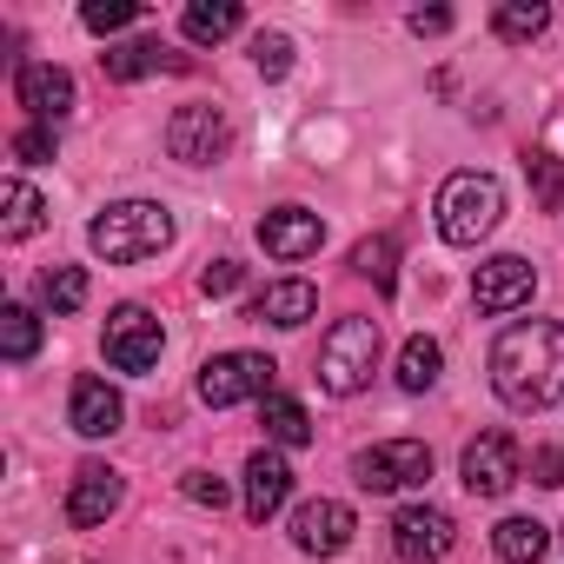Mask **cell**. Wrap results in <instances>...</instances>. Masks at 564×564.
<instances>
[{"label":"cell","instance_id":"obj_1","mask_svg":"<svg viewBox=\"0 0 564 564\" xmlns=\"http://www.w3.org/2000/svg\"><path fill=\"white\" fill-rule=\"evenodd\" d=\"M491 386L511 412H551L564 405V326L557 319H518L491 346Z\"/></svg>","mask_w":564,"mask_h":564},{"label":"cell","instance_id":"obj_2","mask_svg":"<svg viewBox=\"0 0 564 564\" xmlns=\"http://www.w3.org/2000/svg\"><path fill=\"white\" fill-rule=\"evenodd\" d=\"M87 246L107 265H140V259H153V252L173 246V213L160 199H120V206H107L87 226Z\"/></svg>","mask_w":564,"mask_h":564},{"label":"cell","instance_id":"obj_3","mask_svg":"<svg viewBox=\"0 0 564 564\" xmlns=\"http://www.w3.org/2000/svg\"><path fill=\"white\" fill-rule=\"evenodd\" d=\"M438 232L452 239V246H478L498 219H505V186L491 180V173H452L445 186H438Z\"/></svg>","mask_w":564,"mask_h":564},{"label":"cell","instance_id":"obj_4","mask_svg":"<svg viewBox=\"0 0 564 564\" xmlns=\"http://www.w3.org/2000/svg\"><path fill=\"white\" fill-rule=\"evenodd\" d=\"M372 366H379V319H339L319 346V386L333 399H352L372 386Z\"/></svg>","mask_w":564,"mask_h":564},{"label":"cell","instance_id":"obj_5","mask_svg":"<svg viewBox=\"0 0 564 564\" xmlns=\"http://www.w3.org/2000/svg\"><path fill=\"white\" fill-rule=\"evenodd\" d=\"M272 359L265 352H219V359H206L199 366V399L213 405V412H226V405H239V399H272Z\"/></svg>","mask_w":564,"mask_h":564},{"label":"cell","instance_id":"obj_6","mask_svg":"<svg viewBox=\"0 0 564 564\" xmlns=\"http://www.w3.org/2000/svg\"><path fill=\"white\" fill-rule=\"evenodd\" d=\"M166 352V333L147 306H113L107 313V366L113 372H153Z\"/></svg>","mask_w":564,"mask_h":564},{"label":"cell","instance_id":"obj_7","mask_svg":"<svg viewBox=\"0 0 564 564\" xmlns=\"http://www.w3.org/2000/svg\"><path fill=\"white\" fill-rule=\"evenodd\" d=\"M352 471H359L366 491H412V485L432 478V445H419V438H386V445L359 452Z\"/></svg>","mask_w":564,"mask_h":564},{"label":"cell","instance_id":"obj_8","mask_svg":"<svg viewBox=\"0 0 564 564\" xmlns=\"http://www.w3.org/2000/svg\"><path fill=\"white\" fill-rule=\"evenodd\" d=\"M226 147H232V120L219 107H180L166 120V153L180 166H213V160H226Z\"/></svg>","mask_w":564,"mask_h":564},{"label":"cell","instance_id":"obj_9","mask_svg":"<svg viewBox=\"0 0 564 564\" xmlns=\"http://www.w3.org/2000/svg\"><path fill=\"white\" fill-rule=\"evenodd\" d=\"M458 471H465V491L471 498H505L511 485H518V445H511V432H478L471 445H465V458H458Z\"/></svg>","mask_w":564,"mask_h":564},{"label":"cell","instance_id":"obj_10","mask_svg":"<svg viewBox=\"0 0 564 564\" xmlns=\"http://www.w3.org/2000/svg\"><path fill=\"white\" fill-rule=\"evenodd\" d=\"M452 538H458V524H452V511H438V505H405V511L392 518V551H399V564H438V557L452 551Z\"/></svg>","mask_w":564,"mask_h":564},{"label":"cell","instance_id":"obj_11","mask_svg":"<svg viewBox=\"0 0 564 564\" xmlns=\"http://www.w3.org/2000/svg\"><path fill=\"white\" fill-rule=\"evenodd\" d=\"M531 293H538V272H531V259H518V252H498V259H485V265L471 272L478 313H518V306H531Z\"/></svg>","mask_w":564,"mask_h":564},{"label":"cell","instance_id":"obj_12","mask_svg":"<svg viewBox=\"0 0 564 564\" xmlns=\"http://www.w3.org/2000/svg\"><path fill=\"white\" fill-rule=\"evenodd\" d=\"M352 531H359V518H352V505H339V498H306V505L293 511V544H300L306 557H339V551L352 544Z\"/></svg>","mask_w":564,"mask_h":564},{"label":"cell","instance_id":"obj_13","mask_svg":"<svg viewBox=\"0 0 564 564\" xmlns=\"http://www.w3.org/2000/svg\"><path fill=\"white\" fill-rule=\"evenodd\" d=\"M14 100L41 120V127H61L74 113V74L67 67H47V61H28L14 74Z\"/></svg>","mask_w":564,"mask_h":564},{"label":"cell","instance_id":"obj_14","mask_svg":"<svg viewBox=\"0 0 564 564\" xmlns=\"http://www.w3.org/2000/svg\"><path fill=\"white\" fill-rule=\"evenodd\" d=\"M120 471L113 465H100V458H87L80 471H74V485H67V524H80V531H94V524H107L113 511H120Z\"/></svg>","mask_w":564,"mask_h":564},{"label":"cell","instance_id":"obj_15","mask_svg":"<svg viewBox=\"0 0 564 564\" xmlns=\"http://www.w3.org/2000/svg\"><path fill=\"white\" fill-rule=\"evenodd\" d=\"M259 246H265L272 259H313V252L326 246V219L306 213V206H279V213L259 219Z\"/></svg>","mask_w":564,"mask_h":564},{"label":"cell","instance_id":"obj_16","mask_svg":"<svg viewBox=\"0 0 564 564\" xmlns=\"http://www.w3.org/2000/svg\"><path fill=\"white\" fill-rule=\"evenodd\" d=\"M286 498H293V465L279 458L272 445H259V452L246 458V518H252V524H265Z\"/></svg>","mask_w":564,"mask_h":564},{"label":"cell","instance_id":"obj_17","mask_svg":"<svg viewBox=\"0 0 564 564\" xmlns=\"http://www.w3.org/2000/svg\"><path fill=\"white\" fill-rule=\"evenodd\" d=\"M120 419H127V405H120V392H113L107 379H74L67 425H74L80 438H113V432H120Z\"/></svg>","mask_w":564,"mask_h":564},{"label":"cell","instance_id":"obj_18","mask_svg":"<svg viewBox=\"0 0 564 564\" xmlns=\"http://www.w3.org/2000/svg\"><path fill=\"white\" fill-rule=\"evenodd\" d=\"M100 67H107V80H147V74H186L193 61H186V54H173L160 34H147V41L107 47V54H100Z\"/></svg>","mask_w":564,"mask_h":564},{"label":"cell","instance_id":"obj_19","mask_svg":"<svg viewBox=\"0 0 564 564\" xmlns=\"http://www.w3.org/2000/svg\"><path fill=\"white\" fill-rule=\"evenodd\" d=\"M313 313H319V293L306 286V279H279V286H265V293L246 306V319H259V326H286V333L306 326Z\"/></svg>","mask_w":564,"mask_h":564},{"label":"cell","instance_id":"obj_20","mask_svg":"<svg viewBox=\"0 0 564 564\" xmlns=\"http://www.w3.org/2000/svg\"><path fill=\"white\" fill-rule=\"evenodd\" d=\"M239 0H193V8L180 14V28H186V41H199V47H219V41H232L239 34Z\"/></svg>","mask_w":564,"mask_h":564},{"label":"cell","instance_id":"obj_21","mask_svg":"<svg viewBox=\"0 0 564 564\" xmlns=\"http://www.w3.org/2000/svg\"><path fill=\"white\" fill-rule=\"evenodd\" d=\"M259 425H265V438H272V445H313V419H306V405H300V399H286V392L259 399Z\"/></svg>","mask_w":564,"mask_h":564},{"label":"cell","instance_id":"obj_22","mask_svg":"<svg viewBox=\"0 0 564 564\" xmlns=\"http://www.w3.org/2000/svg\"><path fill=\"white\" fill-rule=\"evenodd\" d=\"M0 206H8V213H0V232H8V239H34V232L47 226V206H41V193H34L28 180H8V186H0Z\"/></svg>","mask_w":564,"mask_h":564},{"label":"cell","instance_id":"obj_23","mask_svg":"<svg viewBox=\"0 0 564 564\" xmlns=\"http://www.w3.org/2000/svg\"><path fill=\"white\" fill-rule=\"evenodd\" d=\"M544 28H551V8H544V0H505V8L491 14V34H498V41H511V47L538 41Z\"/></svg>","mask_w":564,"mask_h":564},{"label":"cell","instance_id":"obj_24","mask_svg":"<svg viewBox=\"0 0 564 564\" xmlns=\"http://www.w3.org/2000/svg\"><path fill=\"white\" fill-rule=\"evenodd\" d=\"M544 544H551V538H544V524H538V518H505V524L491 531V551H498L505 564H538V557H544Z\"/></svg>","mask_w":564,"mask_h":564},{"label":"cell","instance_id":"obj_25","mask_svg":"<svg viewBox=\"0 0 564 564\" xmlns=\"http://www.w3.org/2000/svg\"><path fill=\"white\" fill-rule=\"evenodd\" d=\"M0 352H8L14 366H28L41 352V313L34 306H8V313H0Z\"/></svg>","mask_w":564,"mask_h":564},{"label":"cell","instance_id":"obj_26","mask_svg":"<svg viewBox=\"0 0 564 564\" xmlns=\"http://www.w3.org/2000/svg\"><path fill=\"white\" fill-rule=\"evenodd\" d=\"M352 265L372 279L379 293H392V279H399V239H392V232H372V239H359V246H352Z\"/></svg>","mask_w":564,"mask_h":564},{"label":"cell","instance_id":"obj_27","mask_svg":"<svg viewBox=\"0 0 564 564\" xmlns=\"http://www.w3.org/2000/svg\"><path fill=\"white\" fill-rule=\"evenodd\" d=\"M438 366H445L438 339H405V352H399V386H405V392H425V386H438Z\"/></svg>","mask_w":564,"mask_h":564},{"label":"cell","instance_id":"obj_28","mask_svg":"<svg viewBox=\"0 0 564 564\" xmlns=\"http://www.w3.org/2000/svg\"><path fill=\"white\" fill-rule=\"evenodd\" d=\"M41 300H47L54 319H61V313H80V306H87V272H80V265H54L47 286H41Z\"/></svg>","mask_w":564,"mask_h":564},{"label":"cell","instance_id":"obj_29","mask_svg":"<svg viewBox=\"0 0 564 564\" xmlns=\"http://www.w3.org/2000/svg\"><path fill=\"white\" fill-rule=\"evenodd\" d=\"M252 67H259L265 80H286V74H293V41H286V34H259V41H252Z\"/></svg>","mask_w":564,"mask_h":564},{"label":"cell","instance_id":"obj_30","mask_svg":"<svg viewBox=\"0 0 564 564\" xmlns=\"http://www.w3.org/2000/svg\"><path fill=\"white\" fill-rule=\"evenodd\" d=\"M140 14H147V8H133V0H94V8H87L80 21H87L94 34H120V28H133Z\"/></svg>","mask_w":564,"mask_h":564},{"label":"cell","instance_id":"obj_31","mask_svg":"<svg viewBox=\"0 0 564 564\" xmlns=\"http://www.w3.org/2000/svg\"><path fill=\"white\" fill-rule=\"evenodd\" d=\"M54 147H61V127H21V133H14V160H21V166H47Z\"/></svg>","mask_w":564,"mask_h":564},{"label":"cell","instance_id":"obj_32","mask_svg":"<svg viewBox=\"0 0 564 564\" xmlns=\"http://www.w3.org/2000/svg\"><path fill=\"white\" fill-rule=\"evenodd\" d=\"M239 279H246L239 259H213V265L199 272V293H206V300H226V293H239Z\"/></svg>","mask_w":564,"mask_h":564},{"label":"cell","instance_id":"obj_33","mask_svg":"<svg viewBox=\"0 0 564 564\" xmlns=\"http://www.w3.org/2000/svg\"><path fill=\"white\" fill-rule=\"evenodd\" d=\"M531 173H538V206H557L564 199V160L557 153H531Z\"/></svg>","mask_w":564,"mask_h":564},{"label":"cell","instance_id":"obj_34","mask_svg":"<svg viewBox=\"0 0 564 564\" xmlns=\"http://www.w3.org/2000/svg\"><path fill=\"white\" fill-rule=\"evenodd\" d=\"M531 485H544V491L564 485V452H557V445H538V452H531Z\"/></svg>","mask_w":564,"mask_h":564},{"label":"cell","instance_id":"obj_35","mask_svg":"<svg viewBox=\"0 0 564 564\" xmlns=\"http://www.w3.org/2000/svg\"><path fill=\"white\" fill-rule=\"evenodd\" d=\"M186 498L219 511V505H226V478H213V471H186Z\"/></svg>","mask_w":564,"mask_h":564},{"label":"cell","instance_id":"obj_36","mask_svg":"<svg viewBox=\"0 0 564 564\" xmlns=\"http://www.w3.org/2000/svg\"><path fill=\"white\" fill-rule=\"evenodd\" d=\"M452 28V8H412V34H445Z\"/></svg>","mask_w":564,"mask_h":564}]
</instances>
